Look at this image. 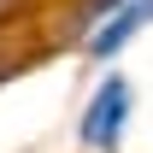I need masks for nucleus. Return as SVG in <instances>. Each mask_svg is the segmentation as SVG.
Instances as JSON below:
<instances>
[{"label":"nucleus","instance_id":"2","mask_svg":"<svg viewBox=\"0 0 153 153\" xmlns=\"http://www.w3.org/2000/svg\"><path fill=\"white\" fill-rule=\"evenodd\" d=\"M147 24H153V0H112V6L100 12V24L88 30V47H82V53L88 59H118Z\"/></svg>","mask_w":153,"mask_h":153},{"label":"nucleus","instance_id":"1","mask_svg":"<svg viewBox=\"0 0 153 153\" xmlns=\"http://www.w3.org/2000/svg\"><path fill=\"white\" fill-rule=\"evenodd\" d=\"M130 112H135V82L130 76H106L88 94L82 118H76V141L88 153H118L124 147V130H130Z\"/></svg>","mask_w":153,"mask_h":153}]
</instances>
